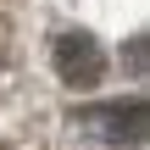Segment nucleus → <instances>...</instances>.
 Masks as SVG:
<instances>
[{
	"label": "nucleus",
	"instance_id": "f03ea898",
	"mask_svg": "<svg viewBox=\"0 0 150 150\" xmlns=\"http://www.w3.org/2000/svg\"><path fill=\"white\" fill-rule=\"evenodd\" d=\"M89 134H100L106 145H139L145 139V100H117V106H89L78 117Z\"/></svg>",
	"mask_w": 150,
	"mask_h": 150
},
{
	"label": "nucleus",
	"instance_id": "f257e3e1",
	"mask_svg": "<svg viewBox=\"0 0 150 150\" xmlns=\"http://www.w3.org/2000/svg\"><path fill=\"white\" fill-rule=\"evenodd\" d=\"M50 67H56L61 83L89 89V83H100V72H106V50H100L89 33H61L56 50H50Z\"/></svg>",
	"mask_w": 150,
	"mask_h": 150
}]
</instances>
